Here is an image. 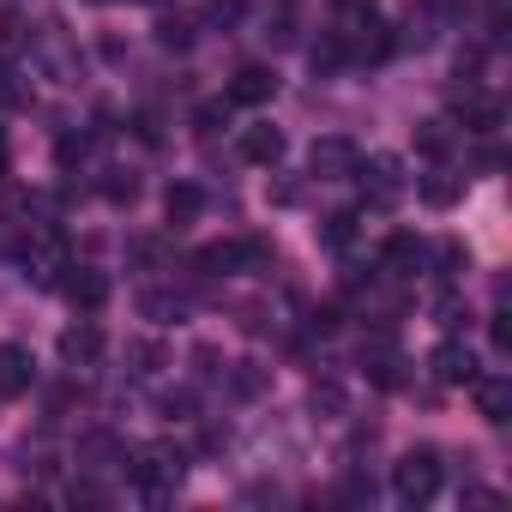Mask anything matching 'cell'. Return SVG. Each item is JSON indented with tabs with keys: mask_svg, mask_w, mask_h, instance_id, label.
Masks as SVG:
<instances>
[{
	"mask_svg": "<svg viewBox=\"0 0 512 512\" xmlns=\"http://www.w3.org/2000/svg\"><path fill=\"white\" fill-rule=\"evenodd\" d=\"M284 127H272V121H253V127H241V157L247 163H260V169H278L284 163Z\"/></svg>",
	"mask_w": 512,
	"mask_h": 512,
	"instance_id": "10",
	"label": "cell"
},
{
	"mask_svg": "<svg viewBox=\"0 0 512 512\" xmlns=\"http://www.w3.org/2000/svg\"><path fill=\"white\" fill-rule=\"evenodd\" d=\"M145 7H169V0H145Z\"/></svg>",
	"mask_w": 512,
	"mask_h": 512,
	"instance_id": "39",
	"label": "cell"
},
{
	"mask_svg": "<svg viewBox=\"0 0 512 512\" xmlns=\"http://www.w3.org/2000/svg\"><path fill=\"white\" fill-rule=\"evenodd\" d=\"M79 464H85V470H115V464H127V446H121L109 428H91V434L79 440Z\"/></svg>",
	"mask_w": 512,
	"mask_h": 512,
	"instance_id": "15",
	"label": "cell"
},
{
	"mask_svg": "<svg viewBox=\"0 0 512 512\" xmlns=\"http://www.w3.org/2000/svg\"><path fill=\"white\" fill-rule=\"evenodd\" d=\"M55 157H61V169H73V163H85V157H91V139H79V133H67V139L55 145Z\"/></svg>",
	"mask_w": 512,
	"mask_h": 512,
	"instance_id": "33",
	"label": "cell"
},
{
	"mask_svg": "<svg viewBox=\"0 0 512 512\" xmlns=\"http://www.w3.org/2000/svg\"><path fill=\"white\" fill-rule=\"evenodd\" d=\"M272 97H278V73L272 67H241L229 79V103H247L253 109V103H272Z\"/></svg>",
	"mask_w": 512,
	"mask_h": 512,
	"instance_id": "13",
	"label": "cell"
},
{
	"mask_svg": "<svg viewBox=\"0 0 512 512\" xmlns=\"http://www.w3.org/2000/svg\"><path fill=\"white\" fill-rule=\"evenodd\" d=\"M19 43H25V25H19L13 13H0V61L19 55Z\"/></svg>",
	"mask_w": 512,
	"mask_h": 512,
	"instance_id": "32",
	"label": "cell"
},
{
	"mask_svg": "<svg viewBox=\"0 0 512 512\" xmlns=\"http://www.w3.org/2000/svg\"><path fill=\"white\" fill-rule=\"evenodd\" d=\"M350 235H356V211L326 217V247H350Z\"/></svg>",
	"mask_w": 512,
	"mask_h": 512,
	"instance_id": "31",
	"label": "cell"
},
{
	"mask_svg": "<svg viewBox=\"0 0 512 512\" xmlns=\"http://www.w3.org/2000/svg\"><path fill=\"white\" fill-rule=\"evenodd\" d=\"M139 314H145L151 326H181V320H187V296H181V290H145V296H139Z\"/></svg>",
	"mask_w": 512,
	"mask_h": 512,
	"instance_id": "18",
	"label": "cell"
},
{
	"mask_svg": "<svg viewBox=\"0 0 512 512\" xmlns=\"http://www.w3.org/2000/svg\"><path fill=\"white\" fill-rule=\"evenodd\" d=\"M193 272H199V278H235V272H241V241H211V247H199Z\"/></svg>",
	"mask_w": 512,
	"mask_h": 512,
	"instance_id": "17",
	"label": "cell"
},
{
	"mask_svg": "<svg viewBox=\"0 0 512 512\" xmlns=\"http://www.w3.org/2000/svg\"><path fill=\"white\" fill-rule=\"evenodd\" d=\"M338 7H344V13H362V7H374V0H338Z\"/></svg>",
	"mask_w": 512,
	"mask_h": 512,
	"instance_id": "38",
	"label": "cell"
},
{
	"mask_svg": "<svg viewBox=\"0 0 512 512\" xmlns=\"http://www.w3.org/2000/svg\"><path fill=\"white\" fill-rule=\"evenodd\" d=\"M488 25H494V31L506 25V0H488Z\"/></svg>",
	"mask_w": 512,
	"mask_h": 512,
	"instance_id": "36",
	"label": "cell"
},
{
	"mask_svg": "<svg viewBox=\"0 0 512 512\" xmlns=\"http://www.w3.org/2000/svg\"><path fill=\"white\" fill-rule=\"evenodd\" d=\"M422 260H428V247H422L416 235H392V241H386V260H380V266H386L392 278H410Z\"/></svg>",
	"mask_w": 512,
	"mask_h": 512,
	"instance_id": "21",
	"label": "cell"
},
{
	"mask_svg": "<svg viewBox=\"0 0 512 512\" xmlns=\"http://www.w3.org/2000/svg\"><path fill=\"white\" fill-rule=\"evenodd\" d=\"M133 193H139V181H133L127 169H109V181H103V199H109V205H133Z\"/></svg>",
	"mask_w": 512,
	"mask_h": 512,
	"instance_id": "30",
	"label": "cell"
},
{
	"mask_svg": "<svg viewBox=\"0 0 512 512\" xmlns=\"http://www.w3.org/2000/svg\"><path fill=\"white\" fill-rule=\"evenodd\" d=\"M350 181H362L374 205H398L404 187H410V169H404L398 151H374V157H356V175Z\"/></svg>",
	"mask_w": 512,
	"mask_h": 512,
	"instance_id": "5",
	"label": "cell"
},
{
	"mask_svg": "<svg viewBox=\"0 0 512 512\" xmlns=\"http://www.w3.org/2000/svg\"><path fill=\"white\" fill-rule=\"evenodd\" d=\"M241 13H247V0H205V7H199V19H205V25H223V31H229Z\"/></svg>",
	"mask_w": 512,
	"mask_h": 512,
	"instance_id": "28",
	"label": "cell"
},
{
	"mask_svg": "<svg viewBox=\"0 0 512 512\" xmlns=\"http://www.w3.org/2000/svg\"><path fill=\"white\" fill-rule=\"evenodd\" d=\"M31 55H37V67L55 79V85H73L79 79V43L67 37V25H37V37H31Z\"/></svg>",
	"mask_w": 512,
	"mask_h": 512,
	"instance_id": "6",
	"label": "cell"
},
{
	"mask_svg": "<svg viewBox=\"0 0 512 512\" xmlns=\"http://www.w3.org/2000/svg\"><path fill=\"white\" fill-rule=\"evenodd\" d=\"M308 61H314V73H320V79H332V73L344 67V43H338V31H326V37L308 49Z\"/></svg>",
	"mask_w": 512,
	"mask_h": 512,
	"instance_id": "24",
	"label": "cell"
},
{
	"mask_svg": "<svg viewBox=\"0 0 512 512\" xmlns=\"http://www.w3.org/2000/svg\"><path fill=\"white\" fill-rule=\"evenodd\" d=\"M392 494L404 506H428L440 494V452L434 446H410L398 464H392Z\"/></svg>",
	"mask_w": 512,
	"mask_h": 512,
	"instance_id": "2",
	"label": "cell"
},
{
	"mask_svg": "<svg viewBox=\"0 0 512 512\" xmlns=\"http://www.w3.org/2000/svg\"><path fill=\"white\" fill-rule=\"evenodd\" d=\"M428 368H434V380H440V386H470V380L482 374V368H476V356H470V344H464L458 332L428 356Z\"/></svg>",
	"mask_w": 512,
	"mask_h": 512,
	"instance_id": "8",
	"label": "cell"
},
{
	"mask_svg": "<svg viewBox=\"0 0 512 512\" xmlns=\"http://www.w3.org/2000/svg\"><path fill=\"white\" fill-rule=\"evenodd\" d=\"M416 193H422L434 211H446V205H458V193H464V175H458V169H446V163H434V169L416 181Z\"/></svg>",
	"mask_w": 512,
	"mask_h": 512,
	"instance_id": "16",
	"label": "cell"
},
{
	"mask_svg": "<svg viewBox=\"0 0 512 512\" xmlns=\"http://www.w3.org/2000/svg\"><path fill=\"white\" fill-rule=\"evenodd\" d=\"M308 404H314V410H320L326 422H338V416H344V392H338L332 380H314V392H308Z\"/></svg>",
	"mask_w": 512,
	"mask_h": 512,
	"instance_id": "26",
	"label": "cell"
},
{
	"mask_svg": "<svg viewBox=\"0 0 512 512\" xmlns=\"http://www.w3.org/2000/svg\"><path fill=\"white\" fill-rule=\"evenodd\" d=\"M470 392H476V410H482L488 422H506V416H512V380H506V374H476Z\"/></svg>",
	"mask_w": 512,
	"mask_h": 512,
	"instance_id": "14",
	"label": "cell"
},
{
	"mask_svg": "<svg viewBox=\"0 0 512 512\" xmlns=\"http://www.w3.org/2000/svg\"><path fill=\"white\" fill-rule=\"evenodd\" d=\"M338 43H344V61H386V55L398 49L392 25H386V19H374V7L350 13V25L338 31Z\"/></svg>",
	"mask_w": 512,
	"mask_h": 512,
	"instance_id": "4",
	"label": "cell"
},
{
	"mask_svg": "<svg viewBox=\"0 0 512 512\" xmlns=\"http://www.w3.org/2000/svg\"><path fill=\"white\" fill-rule=\"evenodd\" d=\"M0 109H31V85H19L13 67H0Z\"/></svg>",
	"mask_w": 512,
	"mask_h": 512,
	"instance_id": "27",
	"label": "cell"
},
{
	"mask_svg": "<svg viewBox=\"0 0 512 512\" xmlns=\"http://www.w3.org/2000/svg\"><path fill=\"white\" fill-rule=\"evenodd\" d=\"M434 320H440V332L452 338V332H464V326H470V308H464L458 296H440V308H434Z\"/></svg>",
	"mask_w": 512,
	"mask_h": 512,
	"instance_id": "29",
	"label": "cell"
},
{
	"mask_svg": "<svg viewBox=\"0 0 512 512\" xmlns=\"http://www.w3.org/2000/svg\"><path fill=\"white\" fill-rule=\"evenodd\" d=\"M37 386V356L25 344H0V398H25Z\"/></svg>",
	"mask_w": 512,
	"mask_h": 512,
	"instance_id": "9",
	"label": "cell"
},
{
	"mask_svg": "<svg viewBox=\"0 0 512 512\" xmlns=\"http://www.w3.org/2000/svg\"><path fill=\"white\" fill-rule=\"evenodd\" d=\"M199 205H205V193H199L193 181H175V187L163 193V217H169V229H187V223L199 217Z\"/></svg>",
	"mask_w": 512,
	"mask_h": 512,
	"instance_id": "19",
	"label": "cell"
},
{
	"mask_svg": "<svg viewBox=\"0 0 512 512\" xmlns=\"http://www.w3.org/2000/svg\"><path fill=\"white\" fill-rule=\"evenodd\" d=\"M61 296H67L73 308L97 314V308L109 302V278H103L97 266H67V278H61Z\"/></svg>",
	"mask_w": 512,
	"mask_h": 512,
	"instance_id": "11",
	"label": "cell"
},
{
	"mask_svg": "<svg viewBox=\"0 0 512 512\" xmlns=\"http://www.w3.org/2000/svg\"><path fill=\"white\" fill-rule=\"evenodd\" d=\"M416 145H422V151H428L434 163H446V151H452V121H422Z\"/></svg>",
	"mask_w": 512,
	"mask_h": 512,
	"instance_id": "25",
	"label": "cell"
},
{
	"mask_svg": "<svg viewBox=\"0 0 512 512\" xmlns=\"http://www.w3.org/2000/svg\"><path fill=\"white\" fill-rule=\"evenodd\" d=\"M356 157H362V151H356L350 139H338V133H332V139H314L308 175H314V181H350V175H356Z\"/></svg>",
	"mask_w": 512,
	"mask_h": 512,
	"instance_id": "7",
	"label": "cell"
},
{
	"mask_svg": "<svg viewBox=\"0 0 512 512\" xmlns=\"http://www.w3.org/2000/svg\"><path fill=\"white\" fill-rule=\"evenodd\" d=\"M235 392H241V398H253V392H266V374L253 368V362H235Z\"/></svg>",
	"mask_w": 512,
	"mask_h": 512,
	"instance_id": "34",
	"label": "cell"
},
{
	"mask_svg": "<svg viewBox=\"0 0 512 512\" xmlns=\"http://www.w3.org/2000/svg\"><path fill=\"white\" fill-rule=\"evenodd\" d=\"M13 169V151H7V127H0V175Z\"/></svg>",
	"mask_w": 512,
	"mask_h": 512,
	"instance_id": "37",
	"label": "cell"
},
{
	"mask_svg": "<svg viewBox=\"0 0 512 512\" xmlns=\"http://www.w3.org/2000/svg\"><path fill=\"white\" fill-rule=\"evenodd\" d=\"M103 356V326L97 320H73L67 332H61V362L67 368H91Z\"/></svg>",
	"mask_w": 512,
	"mask_h": 512,
	"instance_id": "12",
	"label": "cell"
},
{
	"mask_svg": "<svg viewBox=\"0 0 512 512\" xmlns=\"http://www.w3.org/2000/svg\"><path fill=\"white\" fill-rule=\"evenodd\" d=\"M163 416H169V422H187V416H193V398H187V392L163 398Z\"/></svg>",
	"mask_w": 512,
	"mask_h": 512,
	"instance_id": "35",
	"label": "cell"
},
{
	"mask_svg": "<svg viewBox=\"0 0 512 512\" xmlns=\"http://www.w3.org/2000/svg\"><path fill=\"white\" fill-rule=\"evenodd\" d=\"M362 368L374 374V386H404V356H398V350H392L386 338L362 350Z\"/></svg>",
	"mask_w": 512,
	"mask_h": 512,
	"instance_id": "20",
	"label": "cell"
},
{
	"mask_svg": "<svg viewBox=\"0 0 512 512\" xmlns=\"http://www.w3.org/2000/svg\"><path fill=\"white\" fill-rule=\"evenodd\" d=\"M157 43L163 49H193V19L187 13H163L157 19Z\"/></svg>",
	"mask_w": 512,
	"mask_h": 512,
	"instance_id": "23",
	"label": "cell"
},
{
	"mask_svg": "<svg viewBox=\"0 0 512 512\" xmlns=\"http://www.w3.org/2000/svg\"><path fill=\"white\" fill-rule=\"evenodd\" d=\"M127 482L139 488V500L163 506V500H175V488L187 482V452H181L175 440H151V446L127 452Z\"/></svg>",
	"mask_w": 512,
	"mask_h": 512,
	"instance_id": "1",
	"label": "cell"
},
{
	"mask_svg": "<svg viewBox=\"0 0 512 512\" xmlns=\"http://www.w3.org/2000/svg\"><path fill=\"white\" fill-rule=\"evenodd\" d=\"M19 266H25V278H31V284L61 290V272H67L61 235H55V229H43V223H31V229H25V241H19Z\"/></svg>",
	"mask_w": 512,
	"mask_h": 512,
	"instance_id": "3",
	"label": "cell"
},
{
	"mask_svg": "<svg viewBox=\"0 0 512 512\" xmlns=\"http://www.w3.org/2000/svg\"><path fill=\"white\" fill-rule=\"evenodd\" d=\"M163 362H169L163 344H151V338H145V344H127V368H133V380H157Z\"/></svg>",
	"mask_w": 512,
	"mask_h": 512,
	"instance_id": "22",
	"label": "cell"
}]
</instances>
